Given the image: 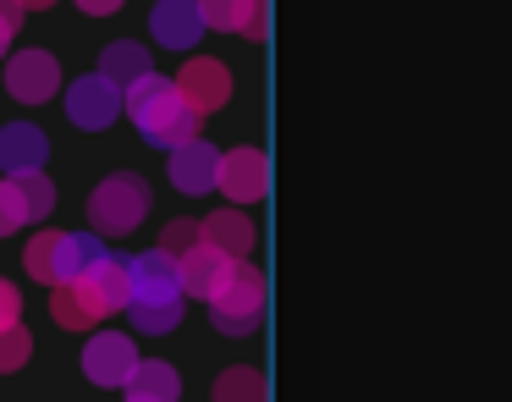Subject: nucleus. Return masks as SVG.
<instances>
[{"label": "nucleus", "mask_w": 512, "mask_h": 402, "mask_svg": "<svg viewBox=\"0 0 512 402\" xmlns=\"http://www.w3.org/2000/svg\"><path fill=\"white\" fill-rule=\"evenodd\" d=\"M122 105H127V116H133L138 133H144L155 149H177V144H188V138H199V122H204V116L193 111L188 100H182L177 78L144 72L133 89H122Z\"/></svg>", "instance_id": "f257e3e1"}, {"label": "nucleus", "mask_w": 512, "mask_h": 402, "mask_svg": "<svg viewBox=\"0 0 512 402\" xmlns=\"http://www.w3.org/2000/svg\"><path fill=\"white\" fill-rule=\"evenodd\" d=\"M127 303H133V276H127V259L105 254L89 276L61 281L56 298H50V314H56V325H67V331H89L94 320L122 314Z\"/></svg>", "instance_id": "f03ea898"}, {"label": "nucleus", "mask_w": 512, "mask_h": 402, "mask_svg": "<svg viewBox=\"0 0 512 402\" xmlns=\"http://www.w3.org/2000/svg\"><path fill=\"white\" fill-rule=\"evenodd\" d=\"M259 314H265V276H259V265H243V259H237L232 276H226L210 298V320H215V331H226V336H248L259 325Z\"/></svg>", "instance_id": "7ed1b4c3"}, {"label": "nucleus", "mask_w": 512, "mask_h": 402, "mask_svg": "<svg viewBox=\"0 0 512 402\" xmlns=\"http://www.w3.org/2000/svg\"><path fill=\"white\" fill-rule=\"evenodd\" d=\"M144 215H149V182L133 177V171L105 177L100 188H94V199H89V221H94V232H105V237L133 232Z\"/></svg>", "instance_id": "20e7f679"}, {"label": "nucleus", "mask_w": 512, "mask_h": 402, "mask_svg": "<svg viewBox=\"0 0 512 402\" xmlns=\"http://www.w3.org/2000/svg\"><path fill=\"white\" fill-rule=\"evenodd\" d=\"M215 188H221L232 204H259L270 193V155H265V149H248V144L243 149H226Z\"/></svg>", "instance_id": "39448f33"}, {"label": "nucleus", "mask_w": 512, "mask_h": 402, "mask_svg": "<svg viewBox=\"0 0 512 402\" xmlns=\"http://www.w3.org/2000/svg\"><path fill=\"white\" fill-rule=\"evenodd\" d=\"M67 116L78 127H89V133H100V127H111L122 116V89L111 78H100V72H89V78H78L67 89Z\"/></svg>", "instance_id": "423d86ee"}, {"label": "nucleus", "mask_w": 512, "mask_h": 402, "mask_svg": "<svg viewBox=\"0 0 512 402\" xmlns=\"http://www.w3.org/2000/svg\"><path fill=\"white\" fill-rule=\"evenodd\" d=\"M6 89H12L23 105L50 100V94L61 89V67H56V56H50V50H17V56L6 61Z\"/></svg>", "instance_id": "0eeeda50"}, {"label": "nucleus", "mask_w": 512, "mask_h": 402, "mask_svg": "<svg viewBox=\"0 0 512 402\" xmlns=\"http://www.w3.org/2000/svg\"><path fill=\"white\" fill-rule=\"evenodd\" d=\"M133 364H138L133 336H122V331H100L83 347V375H89L94 386H122V380L133 375Z\"/></svg>", "instance_id": "6e6552de"}, {"label": "nucleus", "mask_w": 512, "mask_h": 402, "mask_svg": "<svg viewBox=\"0 0 512 402\" xmlns=\"http://www.w3.org/2000/svg\"><path fill=\"white\" fill-rule=\"evenodd\" d=\"M177 89L199 116H210V111H221V105L232 100V72H226L221 61H210V56H193L188 67H182Z\"/></svg>", "instance_id": "1a4fd4ad"}, {"label": "nucleus", "mask_w": 512, "mask_h": 402, "mask_svg": "<svg viewBox=\"0 0 512 402\" xmlns=\"http://www.w3.org/2000/svg\"><path fill=\"white\" fill-rule=\"evenodd\" d=\"M127 276H133V303H155V298H182V270L166 248H149V254L127 259Z\"/></svg>", "instance_id": "9d476101"}, {"label": "nucleus", "mask_w": 512, "mask_h": 402, "mask_svg": "<svg viewBox=\"0 0 512 402\" xmlns=\"http://www.w3.org/2000/svg\"><path fill=\"white\" fill-rule=\"evenodd\" d=\"M149 34H155V45H166V50H188V45H199V34H204L199 0H155Z\"/></svg>", "instance_id": "9b49d317"}, {"label": "nucleus", "mask_w": 512, "mask_h": 402, "mask_svg": "<svg viewBox=\"0 0 512 402\" xmlns=\"http://www.w3.org/2000/svg\"><path fill=\"white\" fill-rule=\"evenodd\" d=\"M215 177H221V149L215 144L188 138V144L171 149V182H177V193H210Z\"/></svg>", "instance_id": "f8f14e48"}, {"label": "nucleus", "mask_w": 512, "mask_h": 402, "mask_svg": "<svg viewBox=\"0 0 512 402\" xmlns=\"http://www.w3.org/2000/svg\"><path fill=\"white\" fill-rule=\"evenodd\" d=\"M232 265H237V259H232V254H221V248H210V243L188 248V254L177 259V270H182V292H193V298L210 303V298H215V287H221V281L232 276Z\"/></svg>", "instance_id": "ddd939ff"}, {"label": "nucleus", "mask_w": 512, "mask_h": 402, "mask_svg": "<svg viewBox=\"0 0 512 402\" xmlns=\"http://www.w3.org/2000/svg\"><path fill=\"white\" fill-rule=\"evenodd\" d=\"M100 259H105V243H100L94 232H56V259H50V287L89 276V270L100 265Z\"/></svg>", "instance_id": "4468645a"}, {"label": "nucleus", "mask_w": 512, "mask_h": 402, "mask_svg": "<svg viewBox=\"0 0 512 402\" xmlns=\"http://www.w3.org/2000/svg\"><path fill=\"white\" fill-rule=\"evenodd\" d=\"M45 155H50V144L39 127H28V122L0 127V171L6 177H17V171H45Z\"/></svg>", "instance_id": "2eb2a0df"}, {"label": "nucleus", "mask_w": 512, "mask_h": 402, "mask_svg": "<svg viewBox=\"0 0 512 402\" xmlns=\"http://www.w3.org/2000/svg\"><path fill=\"white\" fill-rule=\"evenodd\" d=\"M127 402H177L182 397V375L166 364V358H138L133 375L122 380Z\"/></svg>", "instance_id": "dca6fc26"}, {"label": "nucleus", "mask_w": 512, "mask_h": 402, "mask_svg": "<svg viewBox=\"0 0 512 402\" xmlns=\"http://www.w3.org/2000/svg\"><path fill=\"white\" fill-rule=\"evenodd\" d=\"M199 232H204V243H210V248H221V254H232V259H248V254H254V221H248L243 210H215V215H204Z\"/></svg>", "instance_id": "f3484780"}, {"label": "nucleus", "mask_w": 512, "mask_h": 402, "mask_svg": "<svg viewBox=\"0 0 512 402\" xmlns=\"http://www.w3.org/2000/svg\"><path fill=\"white\" fill-rule=\"evenodd\" d=\"M144 72H155V67H149V50H144V45H133V39H116V45H105L100 78H111L116 89H133Z\"/></svg>", "instance_id": "a211bd4d"}, {"label": "nucleus", "mask_w": 512, "mask_h": 402, "mask_svg": "<svg viewBox=\"0 0 512 402\" xmlns=\"http://www.w3.org/2000/svg\"><path fill=\"white\" fill-rule=\"evenodd\" d=\"M265 397H270L265 375H259V369H248V364L226 369V375L215 380V402H265Z\"/></svg>", "instance_id": "6ab92c4d"}, {"label": "nucleus", "mask_w": 512, "mask_h": 402, "mask_svg": "<svg viewBox=\"0 0 512 402\" xmlns=\"http://www.w3.org/2000/svg\"><path fill=\"white\" fill-rule=\"evenodd\" d=\"M127 314H133V325L144 336H166L182 325V298H155V303H127Z\"/></svg>", "instance_id": "aec40b11"}, {"label": "nucleus", "mask_w": 512, "mask_h": 402, "mask_svg": "<svg viewBox=\"0 0 512 402\" xmlns=\"http://www.w3.org/2000/svg\"><path fill=\"white\" fill-rule=\"evenodd\" d=\"M17 199H23V210H28V221H45L50 215V204H56V188H50V177L45 171H17Z\"/></svg>", "instance_id": "412c9836"}, {"label": "nucleus", "mask_w": 512, "mask_h": 402, "mask_svg": "<svg viewBox=\"0 0 512 402\" xmlns=\"http://www.w3.org/2000/svg\"><path fill=\"white\" fill-rule=\"evenodd\" d=\"M248 6H254V0H199L204 28H226V34H243V23H248Z\"/></svg>", "instance_id": "4be33fe9"}, {"label": "nucleus", "mask_w": 512, "mask_h": 402, "mask_svg": "<svg viewBox=\"0 0 512 402\" xmlns=\"http://www.w3.org/2000/svg\"><path fill=\"white\" fill-rule=\"evenodd\" d=\"M28 353H34V336H28L23 325H6V331H0V375H6V369H23Z\"/></svg>", "instance_id": "5701e85b"}, {"label": "nucleus", "mask_w": 512, "mask_h": 402, "mask_svg": "<svg viewBox=\"0 0 512 402\" xmlns=\"http://www.w3.org/2000/svg\"><path fill=\"white\" fill-rule=\"evenodd\" d=\"M50 259H56V232H39L34 243H28L23 265H28V276H34V281H45V287H50Z\"/></svg>", "instance_id": "b1692460"}, {"label": "nucleus", "mask_w": 512, "mask_h": 402, "mask_svg": "<svg viewBox=\"0 0 512 402\" xmlns=\"http://www.w3.org/2000/svg\"><path fill=\"white\" fill-rule=\"evenodd\" d=\"M199 243H204L199 221H171V226H166V237H160V248H166L171 259H182L188 248H199Z\"/></svg>", "instance_id": "393cba45"}, {"label": "nucleus", "mask_w": 512, "mask_h": 402, "mask_svg": "<svg viewBox=\"0 0 512 402\" xmlns=\"http://www.w3.org/2000/svg\"><path fill=\"white\" fill-rule=\"evenodd\" d=\"M23 221H28V210H23V199H17V182L6 177V182H0V237L17 232Z\"/></svg>", "instance_id": "a878e982"}, {"label": "nucleus", "mask_w": 512, "mask_h": 402, "mask_svg": "<svg viewBox=\"0 0 512 402\" xmlns=\"http://www.w3.org/2000/svg\"><path fill=\"white\" fill-rule=\"evenodd\" d=\"M243 34H248V39H270V0H254V6H248Z\"/></svg>", "instance_id": "bb28decb"}, {"label": "nucleus", "mask_w": 512, "mask_h": 402, "mask_svg": "<svg viewBox=\"0 0 512 402\" xmlns=\"http://www.w3.org/2000/svg\"><path fill=\"white\" fill-rule=\"evenodd\" d=\"M17 314H23V298H17L12 281H0V331H6V325H17Z\"/></svg>", "instance_id": "cd10ccee"}, {"label": "nucleus", "mask_w": 512, "mask_h": 402, "mask_svg": "<svg viewBox=\"0 0 512 402\" xmlns=\"http://www.w3.org/2000/svg\"><path fill=\"white\" fill-rule=\"evenodd\" d=\"M78 6H83V12H89V17H111L116 6H122V0H78Z\"/></svg>", "instance_id": "c85d7f7f"}, {"label": "nucleus", "mask_w": 512, "mask_h": 402, "mask_svg": "<svg viewBox=\"0 0 512 402\" xmlns=\"http://www.w3.org/2000/svg\"><path fill=\"white\" fill-rule=\"evenodd\" d=\"M23 12H28V6H23V0H0V17H6V23H23Z\"/></svg>", "instance_id": "c756f323"}, {"label": "nucleus", "mask_w": 512, "mask_h": 402, "mask_svg": "<svg viewBox=\"0 0 512 402\" xmlns=\"http://www.w3.org/2000/svg\"><path fill=\"white\" fill-rule=\"evenodd\" d=\"M12 34H17V28L6 23V17H0V56H6V45H12Z\"/></svg>", "instance_id": "7c9ffc66"}, {"label": "nucleus", "mask_w": 512, "mask_h": 402, "mask_svg": "<svg viewBox=\"0 0 512 402\" xmlns=\"http://www.w3.org/2000/svg\"><path fill=\"white\" fill-rule=\"evenodd\" d=\"M23 6H28V12H45V6H50V0H23Z\"/></svg>", "instance_id": "2f4dec72"}]
</instances>
